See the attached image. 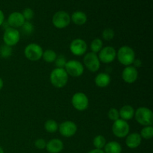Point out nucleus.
Here are the masks:
<instances>
[{"instance_id":"nucleus-18","label":"nucleus","mask_w":153,"mask_h":153,"mask_svg":"<svg viewBox=\"0 0 153 153\" xmlns=\"http://www.w3.org/2000/svg\"><path fill=\"white\" fill-rule=\"evenodd\" d=\"M111 79L110 75L106 73H100L97 75L94 79L96 85L101 88L108 86L111 83Z\"/></svg>"},{"instance_id":"nucleus-1","label":"nucleus","mask_w":153,"mask_h":153,"mask_svg":"<svg viewBox=\"0 0 153 153\" xmlns=\"http://www.w3.org/2000/svg\"><path fill=\"white\" fill-rule=\"evenodd\" d=\"M49 79L55 88H63L68 82L69 76L64 68H55L51 72Z\"/></svg>"},{"instance_id":"nucleus-32","label":"nucleus","mask_w":153,"mask_h":153,"mask_svg":"<svg viewBox=\"0 0 153 153\" xmlns=\"http://www.w3.org/2000/svg\"><path fill=\"white\" fill-rule=\"evenodd\" d=\"M22 14L25 21H30L31 19H33V17H34V10H33L32 9L28 7V8H25V10L22 11Z\"/></svg>"},{"instance_id":"nucleus-17","label":"nucleus","mask_w":153,"mask_h":153,"mask_svg":"<svg viewBox=\"0 0 153 153\" xmlns=\"http://www.w3.org/2000/svg\"><path fill=\"white\" fill-rule=\"evenodd\" d=\"M142 138L139 133H131L126 137V144L129 149H136L141 144Z\"/></svg>"},{"instance_id":"nucleus-33","label":"nucleus","mask_w":153,"mask_h":153,"mask_svg":"<svg viewBox=\"0 0 153 153\" xmlns=\"http://www.w3.org/2000/svg\"><path fill=\"white\" fill-rule=\"evenodd\" d=\"M46 143H47V142H46L44 139L38 138L35 140V142H34V146H35V147L38 149H46Z\"/></svg>"},{"instance_id":"nucleus-7","label":"nucleus","mask_w":153,"mask_h":153,"mask_svg":"<svg viewBox=\"0 0 153 153\" xmlns=\"http://www.w3.org/2000/svg\"><path fill=\"white\" fill-rule=\"evenodd\" d=\"M70 22L71 19L70 14L64 10L56 12L52 17V24L55 28L58 29L67 28L70 25Z\"/></svg>"},{"instance_id":"nucleus-13","label":"nucleus","mask_w":153,"mask_h":153,"mask_svg":"<svg viewBox=\"0 0 153 153\" xmlns=\"http://www.w3.org/2000/svg\"><path fill=\"white\" fill-rule=\"evenodd\" d=\"M77 129V125L73 121H64L58 126V131L60 134L65 137H71L74 136Z\"/></svg>"},{"instance_id":"nucleus-35","label":"nucleus","mask_w":153,"mask_h":153,"mask_svg":"<svg viewBox=\"0 0 153 153\" xmlns=\"http://www.w3.org/2000/svg\"><path fill=\"white\" fill-rule=\"evenodd\" d=\"M4 22V14L1 10H0V26L3 25Z\"/></svg>"},{"instance_id":"nucleus-11","label":"nucleus","mask_w":153,"mask_h":153,"mask_svg":"<svg viewBox=\"0 0 153 153\" xmlns=\"http://www.w3.org/2000/svg\"><path fill=\"white\" fill-rule=\"evenodd\" d=\"M100 62L104 64H110L117 58V51L113 46H107L103 47L98 54Z\"/></svg>"},{"instance_id":"nucleus-19","label":"nucleus","mask_w":153,"mask_h":153,"mask_svg":"<svg viewBox=\"0 0 153 153\" xmlns=\"http://www.w3.org/2000/svg\"><path fill=\"white\" fill-rule=\"evenodd\" d=\"M134 108L129 105H123L119 111L120 118L125 121L131 120V119L134 118Z\"/></svg>"},{"instance_id":"nucleus-2","label":"nucleus","mask_w":153,"mask_h":153,"mask_svg":"<svg viewBox=\"0 0 153 153\" xmlns=\"http://www.w3.org/2000/svg\"><path fill=\"white\" fill-rule=\"evenodd\" d=\"M117 58L122 65L131 66L135 60V52L128 46H123L117 52Z\"/></svg>"},{"instance_id":"nucleus-14","label":"nucleus","mask_w":153,"mask_h":153,"mask_svg":"<svg viewBox=\"0 0 153 153\" xmlns=\"http://www.w3.org/2000/svg\"><path fill=\"white\" fill-rule=\"evenodd\" d=\"M138 78V72L137 68L133 66H127L122 73V79L126 83L133 84L137 81Z\"/></svg>"},{"instance_id":"nucleus-36","label":"nucleus","mask_w":153,"mask_h":153,"mask_svg":"<svg viewBox=\"0 0 153 153\" xmlns=\"http://www.w3.org/2000/svg\"><path fill=\"white\" fill-rule=\"evenodd\" d=\"M88 153H105L103 149H94L91 150L90 152H88Z\"/></svg>"},{"instance_id":"nucleus-4","label":"nucleus","mask_w":153,"mask_h":153,"mask_svg":"<svg viewBox=\"0 0 153 153\" xmlns=\"http://www.w3.org/2000/svg\"><path fill=\"white\" fill-rule=\"evenodd\" d=\"M43 52V49L37 43H30L24 49L25 58L31 61H37L41 59Z\"/></svg>"},{"instance_id":"nucleus-29","label":"nucleus","mask_w":153,"mask_h":153,"mask_svg":"<svg viewBox=\"0 0 153 153\" xmlns=\"http://www.w3.org/2000/svg\"><path fill=\"white\" fill-rule=\"evenodd\" d=\"M115 33L113 29L110 28H105L102 31V38L106 41H110L114 37Z\"/></svg>"},{"instance_id":"nucleus-6","label":"nucleus","mask_w":153,"mask_h":153,"mask_svg":"<svg viewBox=\"0 0 153 153\" xmlns=\"http://www.w3.org/2000/svg\"><path fill=\"white\" fill-rule=\"evenodd\" d=\"M19 40H20V33L19 30L11 27L5 28L3 34V41L4 44L12 47L17 44Z\"/></svg>"},{"instance_id":"nucleus-38","label":"nucleus","mask_w":153,"mask_h":153,"mask_svg":"<svg viewBox=\"0 0 153 153\" xmlns=\"http://www.w3.org/2000/svg\"><path fill=\"white\" fill-rule=\"evenodd\" d=\"M0 153H4V149H3L1 147V146H0Z\"/></svg>"},{"instance_id":"nucleus-23","label":"nucleus","mask_w":153,"mask_h":153,"mask_svg":"<svg viewBox=\"0 0 153 153\" xmlns=\"http://www.w3.org/2000/svg\"><path fill=\"white\" fill-rule=\"evenodd\" d=\"M57 56H58L57 53L54 50H52V49H46V50L43 51L42 58L46 62L52 63L55 62V59L57 58Z\"/></svg>"},{"instance_id":"nucleus-5","label":"nucleus","mask_w":153,"mask_h":153,"mask_svg":"<svg viewBox=\"0 0 153 153\" xmlns=\"http://www.w3.org/2000/svg\"><path fill=\"white\" fill-rule=\"evenodd\" d=\"M112 132L118 138H123L126 137L130 131V126L127 121L122 119H118L114 121L112 125Z\"/></svg>"},{"instance_id":"nucleus-15","label":"nucleus","mask_w":153,"mask_h":153,"mask_svg":"<svg viewBox=\"0 0 153 153\" xmlns=\"http://www.w3.org/2000/svg\"><path fill=\"white\" fill-rule=\"evenodd\" d=\"M25 19H24L23 16H22V13L18 11L13 12L10 13L7 18V22L8 24L9 27L11 28H20L23 23L25 22Z\"/></svg>"},{"instance_id":"nucleus-28","label":"nucleus","mask_w":153,"mask_h":153,"mask_svg":"<svg viewBox=\"0 0 153 153\" xmlns=\"http://www.w3.org/2000/svg\"><path fill=\"white\" fill-rule=\"evenodd\" d=\"M20 28H22V31L26 35H30L34 31V25L30 21H25L23 25Z\"/></svg>"},{"instance_id":"nucleus-31","label":"nucleus","mask_w":153,"mask_h":153,"mask_svg":"<svg viewBox=\"0 0 153 153\" xmlns=\"http://www.w3.org/2000/svg\"><path fill=\"white\" fill-rule=\"evenodd\" d=\"M67 62V59H66L65 56H64V55H58V56H57V58L55 61V66H56V68L64 69V67H65Z\"/></svg>"},{"instance_id":"nucleus-21","label":"nucleus","mask_w":153,"mask_h":153,"mask_svg":"<svg viewBox=\"0 0 153 153\" xmlns=\"http://www.w3.org/2000/svg\"><path fill=\"white\" fill-rule=\"evenodd\" d=\"M105 153H121L122 146L117 141H110L106 143L103 149Z\"/></svg>"},{"instance_id":"nucleus-37","label":"nucleus","mask_w":153,"mask_h":153,"mask_svg":"<svg viewBox=\"0 0 153 153\" xmlns=\"http://www.w3.org/2000/svg\"><path fill=\"white\" fill-rule=\"evenodd\" d=\"M3 86H4V82H3L2 79L0 78V91H1V89H2Z\"/></svg>"},{"instance_id":"nucleus-16","label":"nucleus","mask_w":153,"mask_h":153,"mask_svg":"<svg viewBox=\"0 0 153 153\" xmlns=\"http://www.w3.org/2000/svg\"><path fill=\"white\" fill-rule=\"evenodd\" d=\"M64 145L62 140L53 138L46 143V149L49 153H60L64 149Z\"/></svg>"},{"instance_id":"nucleus-30","label":"nucleus","mask_w":153,"mask_h":153,"mask_svg":"<svg viewBox=\"0 0 153 153\" xmlns=\"http://www.w3.org/2000/svg\"><path fill=\"white\" fill-rule=\"evenodd\" d=\"M108 117L109 120L114 121V122L117 120L118 119H120L119 111L115 108H111L108 112Z\"/></svg>"},{"instance_id":"nucleus-27","label":"nucleus","mask_w":153,"mask_h":153,"mask_svg":"<svg viewBox=\"0 0 153 153\" xmlns=\"http://www.w3.org/2000/svg\"><path fill=\"white\" fill-rule=\"evenodd\" d=\"M13 49L10 46L4 44L0 46V56L3 58H7L11 56Z\"/></svg>"},{"instance_id":"nucleus-8","label":"nucleus","mask_w":153,"mask_h":153,"mask_svg":"<svg viewBox=\"0 0 153 153\" xmlns=\"http://www.w3.org/2000/svg\"><path fill=\"white\" fill-rule=\"evenodd\" d=\"M64 70H66L68 76L77 78L83 74L85 67L80 61L76 60H70L67 62L64 67Z\"/></svg>"},{"instance_id":"nucleus-20","label":"nucleus","mask_w":153,"mask_h":153,"mask_svg":"<svg viewBox=\"0 0 153 153\" xmlns=\"http://www.w3.org/2000/svg\"><path fill=\"white\" fill-rule=\"evenodd\" d=\"M70 19L76 25H82L86 23L87 20H88V16L85 12L78 10V11H75L74 13H73L72 16H70Z\"/></svg>"},{"instance_id":"nucleus-24","label":"nucleus","mask_w":153,"mask_h":153,"mask_svg":"<svg viewBox=\"0 0 153 153\" xmlns=\"http://www.w3.org/2000/svg\"><path fill=\"white\" fill-rule=\"evenodd\" d=\"M106 139L105 137L103 135H97L94 138V140H93V144H94L95 149H104L105 146L106 144Z\"/></svg>"},{"instance_id":"nucleus-22","label":"nucleus","mask_w":153,"mask_h":153,"mask_svg":"<svg viewBox=\"0 0 153 153\" xmlns=\"http://www.w3.org/2000/svg\"><path fill=\"white\" fill-rule=\"evenodd\" d=\"M58 126L59 125L56 121L50 119L45 122L44 128L47 132L53 134V133L57 132V131H58Z\"/></svg>"},{"instance_id":"nucleus-26","label":"nucleus","mask_w":153,"mask_h":153,"mask_svg":"<svg viewBox=\"0 0 153 153\" xmlns=\"http://www.w3.org/2000/svg\"><path fill=\"white\" fill-rule=\"evenodd\" d=\"M103 48V43L102 40L100 38H96L92 40L91 43V52L94 53H99L102 49Z\"/></svg>"},{"instance_id":"nucleus-12","label":"nucleus","mask_w":153,"mask_h":153,"mask_svg":"<svg viewBox=\"0 0 153 153\" xmlns=\"http://www.w3.org/2000/svg\"><path fill=\"white\" fill-rule=\"evenodd\" d=\"M70 50L76 56H82L87 53L88 44L83 39H74L70 43Z\"/></svg>"},{"instance_id":"nucleus-34","label":"nucleus","mask_w":153,"mask_h":153,"mask_svg":"<svg viewBox=\"0 0 153 153\" xmlns=\"http://www.w3.org/2000/svg\"><path fill=\"white\" fill-rule=\"evenodd\" d=\"M132 64H134V66H133V67H134L135 68H137V67H140V66L142 65V62L140 59H136L135 58V60H134Z\"/></svg>"},{"instance_id":"nucleus-3","label":"nucleus","mask_w":153,"mask_h":153,"mask_svg":"<svg viewBox=\"0 0 153 153\" xmlns=\"http://www.w3.org/2000/svg\"><path fill=\"white\" fill-rule=\"evenodd\" d=\"M134 117L136 121L143 126H152L153 123L152 111L146 107L138 108L134 112Z\"/></svg>"},{"instance_id":"nucleus-25","label":"nucleus","mask_w":153,"mask_h":153,"mask_svg":"<svg viewBox=\"0 0 153 153\" xmlns=\"http://www.w3.org/2000/svg\"><path fill=\"white\" fill-rule=\"evenodd\" d=\"M141 138L145 140H150L153 137V127L152 126H143L140 134Z\"/></svg>"},{"instance_id":"nucleus-9","label":"nucleus","mask_w":153,"mask_h":153,"mask_svg":"<svg viewBox=\"0 0 153 153\" xmlns=\"http://www.w3.org/2000/svg\"><path fill=\"white\" fill-rule=\"evenodd\" d=\"M71 102L73 108L79 111H85L89 105V99L88 96L82 92H78L73 94Z\"/></svg>"},{"instance_id":"nucleus-10","label":"nucleus","mask_w":153,"mask_h":153,"mask_svg":"<svg viewBox=\"0 0 153 153\" xmlns=\"http://www.w3.org/2000/svg\"><path fill=\"white\" fill-rule=\"evenodd\" d=\"M84 65L91 73H96L100 68V61L98 55L94 52H88L84 57Z\"/></svg>"}]
</instances>
